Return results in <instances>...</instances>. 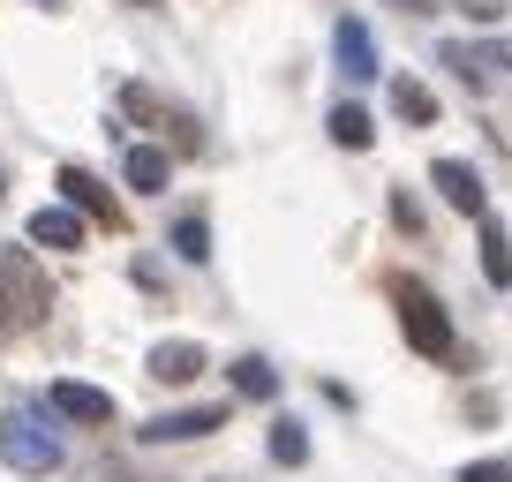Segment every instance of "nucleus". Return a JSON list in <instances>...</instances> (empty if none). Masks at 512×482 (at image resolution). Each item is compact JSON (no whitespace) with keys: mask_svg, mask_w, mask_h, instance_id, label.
Masks as SVG:
<instances>
[{"mask_svg":"<svg viewBox=\"0 0 512 482\" xmlns=\"http://www.w3.org/2000/svg\"><path fill=\"white\" fill-rule=\"evenodd\" d=\"M61 196H68V211H83V219L121 226V204H113V196H106V181H98V174H83V166H61Z\"/></svg>","mask_w":512,"mask_h":482,"instance_id":"nucleus-10","label":"nucleus"},{"mask_svg":"<svg viewBox=\"0 0 512 482\" xmlns=\"http://www.w3.org/2000/svg\"><path fill=\"white\" fill-rule=\"evenodd\" d=\"M174 257L181 264H204L211 257V226L196 219V211H189V219H174Z\"/></svg>","mask_w":512,"mask_h":482,"instance_id":"nucleus-17","label":"nucleus"},{"mask_svg":"<svg viewBox=\"0 0 512 482\" xmlns=\"http://www.w3.org/2000/svg\"><path fill=\"white\" fill-rule=\"evenodd\" d=\"M46 400H53V415H68V422H91V430H106V422H113V392L76 385V377H61V385H53Z\"/></svg>","mask_w":512,"mask_h":482,"instance_id":"nucleus-9","label":"nucleus"},{"mask_svg":"<svg viewBox=\"0 0 512 482\" xmlns=\"http://www.w3.org/2000/svg\"><path fill=\"white\" fill-rule=\"evenodd\" d=\"M452 8H460L467 23H505L512 16V0H452Z\"/></svg>","mask_w":512,"mask_h":482,"instance_id":"nucleus-20","label":"nucleus"},{"mask_svg":"<svg viewBox=\"0 0 512 482\" xmlns=\"http://www.w3.org/2000/svg\"><path fill=\"white\" fill-rule=\"evenodd\" d=\"M272 460H279V467H302V460H309V437H302V422H294V415L272 422Z\"/></svg>","mask_w":512,"mask_h":482,"instance_id":"nucleus-18","label":"nucleus"},{"mask_svg":"<svg viewBox=\"0 0 512 482\" xmlns=\"http://www.w3.org/2000/svg\"><path fill=\"white\" fill-rule=\"evenodd\" d=\"M0 196H8V174H0Z\"/></svg>","mask_w":512,"mask_h":482,"instance_id":"nucleus-24","label":"nucleus"},{"mask_svg":"<svg viewBox=\"0 0 512 482\" xmlns=\"http://www.w3.org/2000/svg\"><path fill=\"white\" fill-rule=\"evenodd\" d=\"M151 377H159V385H196V377L211 370V354L196 347V339H159V347H151V362H144Z\"/></svg>","mask_w":512,"mask_h":482,"instance_id":"nucleus-8","label":"nucleus"},{"mask_svg":"<svg viewBox=\"0 0 512 482\" xmlns=\"http://www.w3.org/2000/svg\"><path fill=\"white\" fill-rule=\"evenodd\" d=\"M392 302H400V332H407L415 354H430V362H452V354H460L452 317H445V302H437L430 287H392Z\"/></svg>","mask_w":512,"mask_h":482,"instance_id":"nucleus-1","label":"nucleus"},{"mask_svg":"<svg viewBox=\"0 0 512 482\" xmlns=\"http://www.w3.org/2000/svg\"><path fill=\"white\" fill-rule=\"evenodd\" d=\"M226 377H234L241 400H272V392H279V370L264 362V354H241V362H226Z\"/></svg>","mask_w":512,"mask_h":482,"instance_id":"nucleus-14","label":"nucleus"},{"mask_svg":"<svg viewBox=\"0 0 512 482\" xmlns=\"http://www.w3.org/2000/svg\"><path fill=\"white\" fill-rule=\"evenodd\" d=\"M482 226V279L490 287H512V234H505V219H475Z\"/></svg>","mask_w":512,"mask_h":482,"instance_id":"nucleus-13","label":"nucleus"},{"mask_svg":"<svg viewBox=\"0 0 512 482\" xmlns=\"http://www.w3.org/2000/svg\"><path fill=\"white\" fill-rule=\"evenodd\" d=\"M0 332H8V294H0Z\"/></svg>","mask_w":512,"mask_h":482,"instance_id":"nucleus-23","label":"nucleus"},{"mask_svg":"<svg viewBox=\"0 0 512 482\" xmlns=\"http://www.w3.org/2000/svg\"><path fill=\"white\" fill-rule=\"evenodd\" d=\"M437 61H445L467 91H497V83L512 76V46H490V38H445Z\"/></svg>","mask_w":512,"mask_h":482,"instance_id":"nucleus-3","label":"nucleus"},{"mask_svg":"<svg viewBox=\"0 0 512 482\" xmlns=\"http://www.w3.org/2000/svg\"><path fill=\"white\" fill-rule=\"evenodd\" d=\"M144 8H159V0H144Z\"/></svg>","mask_w":512,"mask_h":482,"instance_id":"nucleus-25","label":"nucleus"},{"mask_svg":"<svg viewBox=\"0 0 512 482\" xmlns=\"http://www.w3.org/2000/svg\"><path fill=\"white\" fill-rule=\"evenodd\" d=\"M211 430H226V407H174V415H151L144 430V445H189V437H211Z\"/></svg>","mask_w":512,"mask_h":482,"instance_id":"nucleus-5","label":"nucleus"},{"mask_svg":"<svg viewBox=\"0 0 512 482\" xmlns=\"http://www.w3.org/2000/svg\"><path fill=\"white\" fill-rule=\"evenodd\" d=\"M332 144L339 151H369L377 144V121H369L362 106H332Z\"/></svg>","mask_w":512,"mask_h":482,"instance_id":"nucleus-16","label":"nucleus"},{"mask_svg":"<svg viewBox=\"0 0 512 482\" xmlns=\"http://www.w3.org/2000/svg\"><path fill=\"white\" fill-rule=\"evenodd\" d=\"M460 482H512V460H467Z\"/></svg>","mask_w":512,"mask_h":482,"instance_id":"nucleus-21","label":"nucleus"},{"mask_svg":"<svg viewBox=\"0 0 512 482\" xmlns=\"http://www.w3.org/2000/svg\"><path fill=\"white\" fill-rule=\"evenodd\" d=\"M0 294H8V317H23V324H38V317H46V302H53L46 279H38V264L23 257V249L0 264Z\"/></svg>","mask_w":512,"mask_h":482,"instance_id":"nucleus-4","label":"nucleus"},{"mask_svg":"<svg viewBox=\"0 0 512 482\" xmlns=\"http://www.w3.org/2000/svg\"><path fill=\"white\" fill-rule=\"evenodd\" d=\"M332 53H339V76H347V83H377L384 76V68H377V38H369V23H339V31H332Z\"/></svg>","mask_w":512,"mask_h":482,"instance_id":"nucleus-7","label":"nucleus"},{"mask_svg":"<svg viewBox=\"0 0 512 482\" xmlns=\"http://www.w3.org/2000/svg\"><path fill=\"white\" fill-rule=\"evenodd\" d=\"M0 460L16 467V475H53L61 467V437L46 430V415H0Z\"/></svg>","mask_w":512,"mask_h":482,"instance_id":"nucleus-2","label":"nucleus"},{"mask_svg":"<svg viewBox=\"0 0 512 482\" xmlns=\"http://www.w3.org/2000/svg\"><path fill=\"white\" fill-rule=\"evenodd\" d=\"M166 174H174V159H166L159 144H128V159H121V181L136 196H159L166 189Z\"/></svg>","mask_w":512,"mask_h":482,"instance_id":"nucleus-12","label":"nucleus"},{"mask_svg":"<svg viewBox=\"0 0 512 482\" xmlns=\"http://www.w3.org/2000/svg\"><path fill=\"white\" fill-rule=\"evenodd\" d=\"M31 249H83V211H68V204L31 211Z\"/></svg>","mask_w":512,"mask_h":482,"instance_id":"nucleus-11","label":"nucleus"},{"mask_svg":"<svg viewBox=\"0 0 512 482\" xmlns=\"http://www.w3.org/2000/svg\"><path fill=\"white\" fill-rule=\"evenodd\" d=\"M392 8H400V16H430L437 0H392Z\"/></svg>","mask_w":512,"mask_h":482,"instance_id":"nucleus-22","label":"nucleus"},{"mask_svg":"<svg viewBox=\"0 0 512 482\" xmlns=\"http://www.w3.org/2000/svg\"><path fill=\"white\" fill-rule=\"evenodd\" d=\"M392 113H400V121H415V129H430V121H437V98H430V83H415V76H392Z\"/></svg>","mask_w":512,"mask_h":482,"instance_id":"nucleus-15","label":"nucleus"},{"mask_svg":"<svg viewBox=\"0 0 512 482\" xmlns=\"http://www.w3.org/2000/svg\"><path fill=\"white\" fill-rule=\"evenodd\" d=\"M121 106L136 113V121H166V98H159V91H144V83H128V91H121Z\"/></svg>","mask_w":512,"mask_h":482,"instance_id":"nucleus-19","label":"nucleus"},{"mask_svg":"<svg viewBox=\"0 0 512 482\" xmlns=\"http://www.w3.org/2000/svg\"><path fill=\"white\" fill-rule=\"evenodd\" d=\"M38 8H53V0H38Z\"/></svg>","mask_w":512,"mask_h":482,"instance_id":"nucleus-26","label":"nucleus"},{"mask_svg":"<svg viewBox=\"0 0 512 482\" xmlns=\"http://www.w3.org/2000/svg\"><path fill=\"white\" fill-rule=\"evenodd\" d=\"M430 181H437V196H445L452 211H467V219H490V189H482V174H475L467 159H437Z\"/></svg>","mask_w":512,"mask_h":482,"instance_id":"nucleus-6","label":"nucleus"}]
</instances>
